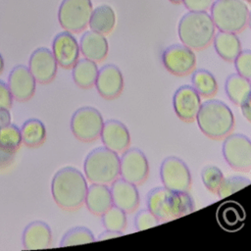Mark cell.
Wrapping results in <instances>:
<instances>
[{
  "mask_svg": "<svg viewBox=\"0 0 251 251\" xmlns=\"http://www.w3.org/2000/svg\"><path fill=\"white\" fill-rule=\"evenodd\" d=\"M87 182L82 173L71 166L58 170L52 177L51 193L55 203L66 211H74L84 204Z\"/></svg>",
  "mask_w": 251,
  "mask_h": 251,
  "instance_id": "6da1fadb",
  "label": "cell"
},
{
  "mask_svg": "<svg viewBox=\"0 0 251 251\" xmlns=\"http://www.w3.org/2000/svg\"><path fill=\"white\" fill-rule=\"evenodd\" d=\"M147 209L160 222H170L194 211V202L188 192L174 191L163 187L151 189L146 197Z\"/></svg>",
  "mask_w": 251,
  "mask_h": 251,
  "instance_id": "7a4b0ae2",
  "label": "cell"
},
{
  "mask_svg": "<svg viewBox=\"0 0 251 251\" xmlns=\"http://www.w3.org/2000/svg\"><path fill=\"white\" fill-rule=\"evenodd\" d=\"M198 127L213 140H222L234 128V117L230 108L221 100L203 102L196 116Z\"/></svg>",
  "mask_w": 251,
  "mask_h": 251,
  "instance_id": "3957f363",
  "label": "cell"
},
{
  "mask_svg": "<svg viewBox=\"0 0 251 251\" xmlns=\"http://www.w3.org/2000/svg\"><path fill=\"white\" fill-rule=\"evenodd\" d=\"M177 33L183 45L200 51L213 42L216 26L209 13L189 11L179 20Z\"/></svg>",
  "mask_w": 251,
  "mask_h": 251,
  "instance_id": "277c9868",
  "label": "cell"
},
{
  "mask_svg": "<svg viewBox=\"0 0 251 251\" xmlns=\"http://www.w3.org/2000/svg\"><path fill=\"white\" fill-rule=\"evenodd\" d=\"M83 171L91 183H112L120 176V157L105 146L96 147L86 155Z\"/></svg>",
  "mask_w": 251,
  "mask_h": 251,
  "instance_id": "5b68a950",
  "label": "cell"
},
{
  "mask_svg": "<svg viewBox=\"0 0 251 251\" xmlns=\"http://www.w3.org/2000/svg\"><path fill=\"white\" fill-rule=\"evenodd\" d=\"M210 10L219 30L239 33L248 25L249 8L242 0H216Z\"/></svg>",
  "mask_w": 251,
  "mask_h": 251,
  "instance_id": "8992f818",
  "label": "cell"
},
{
  "mask_svg": "<svg viewBox=\"0 0 251 251\" xmlns=\"http://www.w3.org/2000/svg\"><path fill=\"white\" fill-rule=\"evenodd\" d=\"M103 125L101 113L91 106L78 108L71 118V130L75 138L82 142H92L98 139Z\"/></svg>",
  "mask_w": 251,
  "mask_h": 251,
  "instance_id": "52a82bcc",
  "label": "cell"
},
{
  "mask_svg": "<svg viewBox=\"0 0 251 251\" xmlns=\"http://www.w3.org/2000/svg\"><path fill=\"white\" fill-rule=\"evenodd\" d=\"M92 10L91 0H63L58 10V21L65 30L80 32L88 25Z\"/></svg>",
  "mask_w": 251,
  "mask_h": 251,
  "instance_id": "ba28073f",
  "label": "cell"
},
{
  "mask_svg": "<svg viewBox=\"0 0 251 251\" xmlns=\"http://www.w3.org/2000/svg\"><path fill=\"white\" fill-rule=\"evenodd\" d=\"M223 155L227 165L236 172L251 171V139L241 133H230L224 138Z\"/></svg>",
  "mask_w": 251,
  "mask_h": 251,
  "instance_id": "9c48e42d",
  "label": "cell"
},
{
  "mask_svg": "<svg viewBox=\"0 0 251 251\" xmlns=\"http://www.w3.org/2000/svg\"><path fill=\"white\" fill-rule=\"evenodd\" d=\"M160 177L163 186L174 191L188 192L192 184L187 165L176 156L166 157L160 166Z\"/></svg>",
  "mask_w": 251,
  "mask_h": 251,
  "instance_id": "30bf717a",
  "label": "cell"
},
{
  "mask_svg": "<svg viewBox=\"0 0 251 251\" xmlns=\"http://www.w3.org/2000/svg\"><path fill=\"white\" fill-rule=\"evenodd\" d=\"M149 175V164L145 154L138 148H127L120 157V176L124 179L140 185Z\"/></svg>",
  "mask_w": 251,
  "mask_h": 251,
  "instance_id": "8fae6325",
  "label": "cell"
},
{
  "mask_svg": "<svg viewBox=\"0 0 251 251\" xmlns=\"http://www.w3.org/2000/svg\"><path fill=\"white\" fill-rule=\"evenodd\" d=\"M162 63L172 75L184 76L195 70L196 57L189 47L183 44H174L163 51Z\"/></svg>",
  "mask_w": 251,
  "mask_h": 251,
  "instance_id": "7c38bea8",
  "label": "cell"
},
{
  "mask_svg": "<svg viewBox=\"0 0 251 251\" xmlns=\"http://www.w3.org/2000/svg\"><path fill=\"white\" fill-rule=\"evenodd\" d=\"M57 68L53 52L46 47L35 49L28 59V69L36 82L41 84H47L55 78Z\"/></svg>",
  "mask_w": 251,
  "mask_h": 251,
  "instance_id": "4fadbf2b",
  "label": "cell"
},
{
  "mask_svg": "<svg viewBox=\"0 0 251 251\" xmlns=\"http://www.w3.org/2000/svg\"><path fill=\"white\" fill-rule=\"evenodd\" d=\"M201 96L190 85L179 86L173 96V107L176 115L185 123H192L201 106Z\"/></svg>",
  "mask_w": 251,
  "mask_h": 251,
  "instance_id": "5bb4252c",
  "label": "cell"
},
{
  "mask_svg": "<svg viewBox=\"0 0 251 251\" xmlns=\"http://www.w3.org/2000/svg\"><path fill=\"white\" fill-rule=\"evenodd\" d=\"M7 84L15 100L25 102L31 99L34 95L36 80L31 75L28 67L18 65L11 70Z\"/></svg>",
  "mask_w": 251,
  "mask_h": 251,
  "instance_id": "9a60e30c",
  "label": "cell"
},
{
  "mask_svg": "<svg viewBox=\"0 0 251 251\" xmlns=\"http://www.w3.org/2000/svg\"><path fill=\"white\" fill-rule=\"evenodd\" d=\"M95 87L101 97L106 100L118 98L124 89V76L121 70L113 65H104L98 70Z\"/></svg>",
  "mask_w": 251,
  "mask_h": 251,
  "instance_id": "2e32d148",
  "label": "cell"
},
{
  "mask_svg": "<svg viewBox=\"0 0 251 251\" xmlns=\"http://www.w3.org/2000/svg\"><path fill=\"white\" fill-rule=\"evenodd\" d=\"M52 52L57 64L64 69H71L79 59V44L72 32H59L53 39Z\"/></svg>",
  "mask_w": 251,
  "mask_h": 251,
  "instance_id": "e0dca14e",
  "label": "cell"
},
{
  "mask_svg": "<svg viewBox=\"0 0 251 251\" xmlns=\"http://www.w3.org/2000/svg\"><path fill=\"white\" fill-rule=\"evenodd\" d=\"M113 205L122 209L126 214L135 212L139 206L140 197L135 184L118 177L111 183Z\"/></svg>",
  "mask_w": 251,
  "mask_h": 251,
  "instance_id": "ac0fdd59",
  "label": "cell"
},
{
  "mask_svg": "<svg viewBox=\"0 0 251 251\" xmlns=\"http://www.w3.org/2000/svg\"><path fill=\"white\" fill-rule=\"evenodd\" d=\"M100 138L105 147L118 154L126 151L130 145V134L127 127L117 120H108L104 123Z\"/></svg>",
  "mask_w": 251,
  "mask_h": 251,
  "instance_id": "d6986e66",
  "label": "cell"
},
{
  "mask_svg": "<svg viewBox=\"0 0 251 251\" xmlns=\"http://www.w3.org/2000/svg\"><path fill=\"white\" fill-rule=\"evenodd\" d=\"M22 143L21 129L16 125L10 124L0 128V170L13 163Z\"/></svg>",
  "mask_w": 251,
  "mask_h": 251,
  "instance_id": "ffe728a7",
  "label": "cell"
},
{
  "mask_svg": "<svg viewBox=\"0 0 251 251\" xmlns=\"http://www.w3.org/2000/svg\"><path fill=\"white\" fill-rule=\"evenodd\" d=\"M22 241L25 249H46L52 242V231L45 222L33 221L24 229Z\"/></svg>",
  "mask_w": 251,
  "mask_h": 251,
  "instance_id": "44dd1931",
  "label": "cell"
},
{
  "mask_svg": "<svg viewBox=\"0 0 251 251\" xmlns=\"http://www.w3.org/2000/svg\"><path fill=\"white\" fill-rule=\"evenodd\" d=\"M79 49L84 58L99 63L104 61L108 55V40L102 33L87 30L80 37Z\"/></svg>",
  "mask_w": 251,
  "mask_h": 251,
  "instance_id": "7402d4cb",
  "label": "cell"
},
{
  "mask_svg": "<svg viewBox=\"0 0 251 251\" xmlns=\"http://www.w3.org/2000/svg\"><path fill=\"white\" fill-rule=\"evenodd\" d=\"M88 211L96 216L103 215L113 206V199L110 187L107 184L92 183L87 188L84 199Z\"/></svg>",
  "mask_w": 251,
  "mask_h": 251,
  "instance_id": "603a6c76",
  "label": "cell"
},
{
  "mask_svg": "<svg viewBox=\"0 0 251 251\" xmlns=\"http://www.w3.org/2000/svg\"><path fill=\"white\" fill-rule=\"evenodd\" d=\"M213 42L218 55L226 62H233L241 51V42L233 32L219 30L215 33Z\"/></svg>",
  "mask_w": 251,
  "mask_h": 251,
  "instance_id": "cb8c5ba5",
  "label": "cell"
},
{
  "mask_svg": "<svg viewBox=\"0 0 251 251\" xmlns=\"http://www.w3.org/2000/svg\"><path fill=\"white\" fill-rule=\"evenodd\" d=\"M98 75V67L96 62L87 58L78 59L73 66L72 75L75 83L80 88H91L95 85Z\"/></svg>",
  "mask_w": 251,
  "mask_h": 251,
  "instance_id": "d4e9b609",
  "label": "cell"
},
{
  "mask_svg": "<svg viewBox=\"0 0 251 251\" xmlns=\"http://www.w3.org/2000/svg\"><path fill=\"white\" fill-rule=\"evenodd\" d=\"M88 25L91 30L104 35L109 34L116 25V13L114 9L107 4L96 7L92 10Z\"/></svg>",
  "mask_w": 251,
  "mask_h": 251,
  "instance_id": "484cf974",
  "label": "cell"
},
{
  "mask_svg": "<svg viewBox=\"0 0 251 251\" xmlns=\"http://www.w3.org/2000/svg\"><path fill=\"white\" fill-rule=\"evenodd\" d=\"M225 90L228 99L239 106L251 93V81L237 73L231 74L226 79Z\"/></svg>",
  "mask_w": 251,
  "mask_h": 251,
  "instance_id": "4316f807",
  "label": "cell"
},
{
  "mask_svg": "<svg viewBox=\"0 0 251 251\" xmlns=\"http://www.w3.org/2000/svg\"><path fill=\"white\" fill-rule=\"evenodd\" d=\"M21 129L22 141L30 148H36L42 145L46 139V128L44 124L35 118L26 120Z\"/></svg>",
  "mask_w": 251,
  "mask_h": 251,
  "instance_id": "83f0119b",
  "label": "cell"
},
{
  "mask_svg": "<svg viewBox=\"0 0 251 251\" xmlns=\"http://www.w3.org/2000/svg\"><path fill=\"white\" fill-rule=\"evenodd\" d=\"M193 88L201 97L211 98L218 92V82L212 73L205 69L193 71L191 76Z\"/></svg>",
  "mask_w": 251,
  "mask_h": 251,
  "instance_id": "f1b7e54d",
  "label": "cell"
},
{
  "mask_svg": "<svg viewBox=\"0 0 251 251\" xmlns=\"http://www.w3.org/2000/svg\"><path fill=\"white\" fill-rule=\"evenodd\" d=\"M95 237L90 229L85 226H75L64 233L60 240V247L86 244L95 241Z\"/></svg>",
  "mask_w": 251,
  "mask_h": 251,
  "instance_id": "f546056e",
  "label": "cell"
},
{
  "mask_svg": "<svg viewBox=\"0 0 251 251\" xmlns=\"http://www.w3.org/2000/svg\"><path fill=\"white\" fill-rule=\"evenodd\" d=\"M101 221L106 229L124 231L126 227V213L113 205L101 215Z\"/></svg>",
  "mask_w": 251,
  "mask_h": 251,
  "instance_id": "4dcf8cb0",
  "label": "cell"
},
{
  "mask_svg": "<svg viewBox=\"0 0 251 251\" xmlns=\"http://www.w3.org/2000/svg\"><path fill=\"white\" fill-rule=\"evenodd\" d=\"M203 184L211 193L217 194L225 176L223 172L214 165H207L201 171Z\"/></svg>",
  "mask_w": 251,
  "mask_h": 251,
  "instance_id": "1f68e13d",
  "label": "cell"
},
{
  "mask_svg": "<svg viewBox=\"0 0 251 251\" xmlns=\"http://www.w3.org/2000/svg\"><path fill=\"white\" fill-rule=\"evenodd\" d=\"M251 183V180L248 177L242 176H231L226 178H224L217 195L220 199H224L234 192L241 190L245 186L249 185Z\"/></svg>",
  "mask_w": 251,
  "mask_h": 251,
  "instance_id": "d6a6232c",
  "label": "cell"
},
{
  "mask_svg": "<svg viewBox=\"0 0 251 251\" xmlns=\"http://www.w3.org/2000/svg\"><path fill=\"white\" fill-rule=\"evenodd\" d=\"M160 220L148 209L137 212L134 217V226L136 230H144L160 225Z\"/></svg>",
  "mask_w": 251,
  "mask_h": 251,
  "instance_id": "836d02e7",
  "label": "cell"
},
{
  "mask_svg": "<svg viewBox=\"0 0 251 251\" xmlns=\"http://www.w3.org/2000/svg\"><path fill=\"white\" fill-rule=\"evenodd\" d=\"M233 62L237 74L251 80V50H241Z\"/></svg>",
  "mask_w": 251,
  "mask_h": 251,
  "instance_id": "e575fe53",
  "label": "cell"
},
{
  "mask_svg": "<svg viewBox=\"0 0 251 251\" xmlns=\"http://www.w3.org/2000/svg\"><path fill=\"white\" fill-rule=\"evenodd\" d=\"M214 0H182L185 8L192 12H207Z\"/></svg>",
  "mask_w": 251,
  "mask_h": 251,
  "instance_id": "d590c367",
  "label": "cell"
},
{
  "mask_svg": "<svg viewBox=\"0 0 251 251\" xmlns=\"http://www.w3.org/2000/svg\"><path fill=\"white\" fill-rule=\"evenodd\" d=\"M13 99L8 84L0 79V108H11Z\"/></svg>",
  "mask_w": 251,
  "mask_h": 251,
  "instance_id": "8d00e7d4",
  "label": "cell"
},
{
  "mask_svg": "<svg viewBox=\"0 0 251 251\" xmlns=\"http://www.w3.org/2000/svg\"><path fill=\"white\" fill-rule=\"evenodd\" d=\"M244 118L251 124V93L239 105Z\"/></svg>",
  "mask_w": 251,
  "mask_h": 251,
  "instance_id": "74e56055",
  "label": "cell"
},
{
  "mask_svg": "<svg viewBox=\"0 0 251 251\" xmlns=\"http://www.w3.org/2000/svg\"><path fill=\"white\" fill-rule=\"evenodd\" d=\"M11 124V114L9 109L0 108V128Z\"/></svg>",
  "mask_w": 251,
  "mask_h": 251,
  "instance_id": "f35d334b",
  "label": "cell"
},
{
  "mask_svg": "<svg viewBox=\"0 0 251 251\" xmlns=\"http://www.w3.org/2000/svg\"><path fill=\"white\" fill-rule=\"evenodd\" d=\"M123 235H124L123 231H115V230L106 229L105 231H103L99 234L97 240H105V239H110V238L119 237V236H123Z\"/></svg>",
  "mask_w": 251,
  "mask_h": 251,
  "instance_id": "ab89813d",
  "label": "cell"
},
{
  "mask_svg": "<svg viewBox=\"0 0 251 251\" xmlns=\"http://www.w3.org/2000/svg\"><path fill=\"white\" fill-rule=\"evenodd\" d=\"M3 71H4V59L2 54L0 53V74H2Z\"/></svg>",
  "mask_w": 251,
  "mask_h": 251,
  "instance_id": "60d3db41",
  "label": "cell"
},
{
  "mask_svg": "<svg viewBox=\"0 0 251 251\" xmlns=\"http://www.w3.org/2000/svg\"><path fill=\"white\" fill-rule=\"evenodd\" d=\"M170 2H172L173 4H180L182 3V0H169Z\"/></svg>",
  "mask_w": 251,
  "mask_h": 251,
  "instance_id": "b9f144b4",
  "label": "cell"
},
{
  "mask_svg": "<svg viewBox=\"0 0 251 251\" xmlns=\"http://www.w3.org/2000/svg\"><path fill=\"white\" fill-rule=\"evenodd\" d=\"M248 25L251 28V11H249V16H248Z\"/></svg>",
  "mask_w": 251,
  "mask_h": 251,
  "instance_id": "7bdbcfd3",
  "label": "cell"
},
{
  "mask_svg": "<svg viewBox=\"0 0 251 251\" xmlns=\"http://www.w3.org/2000/svg\"><path fill=\"white\" fill-rule=\"evenodd\" d=\"M245 1H247V2H249V3H251V0H245Z\"/></svg>",
  "mask_w": 251,
  "mask_h": 251,
  "instance_id": "ee69618b",
  "label": "cell"
}]
</instances>
